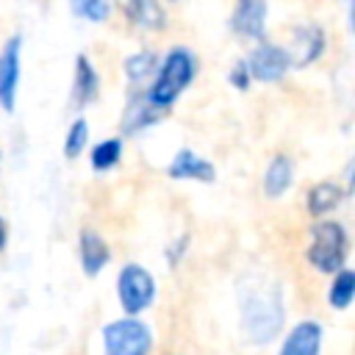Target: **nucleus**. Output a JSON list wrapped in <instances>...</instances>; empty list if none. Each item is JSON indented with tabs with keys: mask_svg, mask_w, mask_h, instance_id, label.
<instances>
[{
	"mask_svg": "<svg viewBox=\"0 0 355 355\" xmlns=\"http://www.w3.org/2000/svg\"><path fill=\"white\" fill-rule=\"evenodd\" d=\"M291 178H294V164H291V158L283 155V153H277V155L269 161L266 172H263V194H266V197H280V194L291 186Z\"/></svg>",
	"mask_w": 355,
	"mask_h": 355,
	"instance_id": "dca6fc26",
	"label": "nucleus"
},
{
	"mask_svg": "<svg viewBox=\"0 0 355 355\" xmlns=\"http://www.w3.org/2000/svg\"><path fill=\"white\" fill-rule=\"evenodd\" d=\"M227 80H230V86L233 89H239V92H244V89H250V69H247V61L244 58H239L236 64H233V69H230V75H227Z\"/></svg>",
	"mask_w": 355,
	"mask_h": 355,
	"instance_id": "5701e85b",
	"label": "nucleus"
},
{
	"mask_svg": "<svg viewBox=\"0 0 355 355\" xmlns=\"http://www.w3.org/2000/svg\"><path fill=\"white\" fill-rule=\"evenodd\" d=\"M291 67V58L286 53V47L280 44H269V42H261L252 55L247 58V69H250V78H258V80H280Z\"/></svg>",
	"mask_w": 355,
	"mask_h": 355,
	"instance_id": "423d86ee",
	"label": "nucleus"
},
{
	"mask_svg": "<svg viewBox=\"0 0 355 355\" xmlns=\"http://www.w3.org/2000/svg\"><path fill=\"white\" fill-rule=\"evenodd\" d=\"M116 294L122 302V311L128 316H136L144 311L155 297V280L141 263H125L116 277Z\"/></svg>",
	"mask_w": 355,
	"mask_h": 355,
	"instance_id": "39448f33",
	"label": "nucleus"
},
{
	"mask_svg": "<svg viewBox=\"0 0 355 355\" xmlns=\"http://www.w3.org/2000/svg\"><path fill=\"white\" fill-rule=\"evenodd\" d=\"M108 258H111V250H108L105 239L97 230H89V227L80 230V266H83V272L89 277L100 275L103 266L108 263Z\"/></svg>",
	"mask_w": 355,
	"mask_h": 355,
	"instance_id": "4468645a",
	"label": "nucleus"
},
{
	"mask_svg": "<svg viewBox=\"0 0 355 355\" xmlns=\"http://www.w3.org/2000/svg\"><path fill=\"white\" fill-rule=\"evenodd\" d=\"M86 141H89V122H86L83 116H78V119L69 125L67 136H64V155H67V158H78L80 150L86 147Z\"/></svg>",
	"mask_w": 355,
	"mask_h": 355,
	"instance_id": "412c9836",
	"label": "nucleus"
},
{
	"mask_svg": "<svg viewBox=\"0 0 355 355\" xmlns=\"http://www.w3.org/2000/svg\"><path fill=\"white\" fill-rule=\"evenodd\" d=\"M186 247H189V233H183V236H180L178 241H172V247L166 250V261H169V266H178V261L183 258Z\"/></svg>",
	"mask_w": 355,
	"mask_h": 355,
	"instance_id": "b1692460",
	"label": "nucleus"
},
{
	"mask_svg": "<svg viewBox=\"0 0 355 355\" xmlns=\"http://www.w3.org/2000/svg\"><path fill=\"white\" fill-rule=\"evenodd\" d=\"M355 297V272L352 269H341L336 272L333 283H330V291H327V302L338 311H344Z\"/></svg>",
	"mask_w": 355,
	"mask_h": 355,
	"instance_id": "a211bd4d",
	"label": "nucleus"
},
{
	"mask_svg": "<svg viewBox=\"0 0 355 355\" xmlns=\"http://www.w3.org/2000/svg\"><path fill=\"white\" fill-rule=\"evenodd\" d=\"M241 297V327L250 341L266 344L283 327V288L269 275H247L239 288Z\"/></svg>",
	"mask_w": 355,
	"mask_h": 355,
	"instance_id": "f257e3e1",
	"label": "nucleus"
},
{
	"mask_svg": "<svg viewBox=\"0 0 355 355\" xmlns=\"http://www.w3.org/2000/svg\"><path fill=\"white\" fill-rule=\"evenodd\" d=\"M119 155H122V139H103V141H97L94 147H92V153H89V161H92V166L97 169V172H103V169H111V166H116L119 164Z\"/></svg>",
	"mask_w": 355,
	"mask_h": 355,
	"instance_id": "6ab92c4d",
	"label": "nucleus"
},
{
	"mask_svg": "<svg viewBox=\"0 0 355 355\" xmlns=\"http://www.w3.org/2000/svg\"><path fill=\"white\" fill-rule=\"evenodd\" d=\"M266 14H269V8L263 0H241V3H236L233 14H230V28L241 36L263 39Z\"/></svg>",
	"mask_w": 355,
	"mask_h": 355,
	"instance_id": "9d476101",
	"label": "nucleus"
},
{
	"mask_svg": "<svg viewBox=\"0 0 355 355\" xmlns=\"http://www.w3.org/2000/svg\"><path fill=\"white\" fill-rule=\"evenodd\" d=\"M166 175L175 178V180H202V183H214L216 180V169L208 158L197 155L194 150L183 147L172 155L169 166H166Z\"/></svg>",
	"mask_w": 355,
	"mask_h": 355,
	"instance_id": "6e6552de",
	"label": "nucleus"
},
{
	"mask_svg": "<svg viewBox=\"0 0 355 355\" xmlns=\"http://www.w3.org/2000/svg\"><path fill=\"white\" fill-rule=\"evenodd\" d=\"M125 14H128L130 25L144 28V31H161L166 25V11L155 0H130V3H125Z\"/></svg>",
	"mask_w": 355,
	"mask_h": 355,
	"instance_id": "2eb2a0df",
	"label": "nucleus"
},
{
	"mask_svg": "<svg viewBox=\"0 0 355 355\" xmlns=\"http://www.w3.org/2000/svg\"><path fill=\"white\" fill-rule=\"evenodd\" d=\"M194 75H197V58H194V53L189 47H172L164 55V61L158 67V75H155L153 86L144 94H147V100L155 108L166 111L183 94V89L194 80Z\"/></svg>",
	"mask_w": 355,
	"mask_h": 355,
	"instance_id": "f03ea898",
	"label": "nucleus"
},
{
	"mask_svg": "<svg viewBox=\"0 0 355 355\" xmlns=\"http://www.w3.org/2000/svg\"><path fill=\"white\" fill-rule=\"evenodd\" d=\"M6 247V222H3V216H0V250Z\"/></svg>",
	"mask_w": 355,
	"mask_h": 355,
	"instance_id": "393cba45",
	"label": "nucleus"
},
{
	"mask_svg": "<svg viewBox=\"0 0 355 355\" xmlns=\"http://www.w3.org/2000/svg\"><path fill=\"white\" fill-rule=\"evenodd\" d=\"M19 50L22 36L14 33L3 50H0V105L6 111H14L17 105V86H19Z\"/></svg>",
	"mask_w": 355,
	"mask_h": 355,
	"instance_id": "0eeeda50",
	"label": "nucleus"
},
{
	"mask_svg": "<svg viewBox=\"0 0 355 355\" xmlns=\"http://www.w3.org/2000/svg\"><path fill=\"white\" fill-rule=\"evenodd\" d=\"M161 116H164V111L155 108V105L147 100L144 92H133V94L128 97L125 111H122V122H119V128H122V133L133 136V133H139V130L155 125Z\"/></svg>",
	"mask_w": 355,
	"mask_h": 355,
	"instance_id": "9b49d317",
	"label": "nucleus"
},
{
	"mask_svg": "<svg viewBox=\"0 0 355 355\" xmlns=\"http://www.w3.org/2000/svg\"><path fill=\"white\" fill-rule=\"evenodd\" d=\"M319 347H322V324L316 319H302L283 338L280 355H319Z\"/></svg>",
	"mask_w": 355,
	"mask_h": 355,
	"instance_id": "f8f14e48",
	"label": "nucleus"
},
{
	"mask_svg": "<svg viewBox=\"0 0 355 355\" xmlns=\"http://www.w3.org/2000/svg\"><path fill=\"white\" fill-rule=\"evenodd\" d=\"M150 344H153V333L136 316H125L103 327L105 355H147Z\"/></svg>",
	"mask_w": 355,
	"mask_h": 355,
	"instance_id": "20e7f679",
	"label": "nucleus"
},
{
	"mask_svg": "<svg viewBox=\"0 0 355 355\" xmlns=\"http://www.w3.org/2000/svg\"><path fill=\"white\" fill-rule=\"evenodd\" d=\"M347 258V230L341 222L322 219L311 230L308 244V261L319 272H341Z\"/></svg>",
	"mask_w": 355,
	"mask_h": 355,
	"instance_id": "7ed1b4c3",
	"label": "nucleus"
},
{
	"mask_svg": "<svg viewBox=\"0 0 355 355\" xmlns=\"http://www.w3.org/2000/svg\"><path fill=\"white\" fill-rule=\"evenodd\" d=\"M308 202V211L313 214V216H322V214H327V211H333L341 200H344V191H341V186L338 183H333V180H322V183H316V186H311L308 189V197H305Z\"/></svg>",
	"mask_w": 355,
	"mask_h": 355,
	"instance_id": "f3484780",
	"label": "nucleus"
},
{
	"mask_svg": "<svg viewBox=\"0 0 355 355\" xmlns=\"http://www.w3.org/2000/svg\"><path fill=\"white\" fill-rule=\"evenodd\" d=\"M322 50H324V31L319 25H297L291 50L286 53L291 58V67H308L322 55Z\"/></svg>",
	"mask_w": 355,
	"mask_h": 355,
	"instance_id": "1a4fd4ad",
	"label": "nucleus"
},
{
	"mask_svg": "<svg viewBox=\"0 0 355 355\" xmlns=\"http://www.w3.org/2000/svg\"><path fill=\"white\" fill-rule=\"evenodd\" d=\"M155 67H158V55L153 50H139L125 58V75L133 83H141L144 78H150L155 72Z\"/></svg>",
	"mask_w": 355,
	"mask_h": 355,
	"instance_id": "aec40b11",
	"label": "nucleus"
},
{
	"mask_svg": "<svg viewBox=\"0 0 355 355\" xmlns=\"http://www.w3.org/2000/svg\"><path fill=\"white\" fill-rule=\"evenodd\" d=\"M97 94H100L97 69L92 67V61L83 53H78V58H75V80H72V108L89 105L92 100H97Z\"/></svg>",
	"mask_w": 355,
	"mask_h": 355,
	"instance_id": "ddd939ff",
	"label": "nucleus"
},
{
	"mask_svg": "<svg viewBox=\"0 0 355 355\" xmlns=\"http://www.w3.org/2000/svg\"><path fill=\"white\" fill-rule=\"evenodd\" d=\"M72 11H75L78 17L92 19V22H103V19L108 17L111 6H108L105 0H78V3H72Z\"/></svg>",
	"mask_w": 355,
	"mask_h": 355,
	"instance_id": "4be33fe9",
	"label": "nucleus"
}]
</instances>
